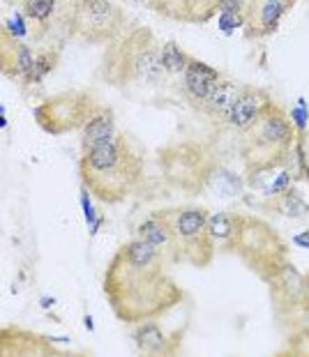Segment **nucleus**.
Returning a JSON list of instances; mask_svg holds the SVG:
<instances>
[{"instance_id":"423d86ee","label":"nucleus","mask_w":309,"mask_h":357,"mask_svg":"<svg viewBox=\"0 0 309 357\" xmlns=\"http://www.w3.org/2000/svg\"><path fill=\"white\" fill-rule=\"evenodd\" d=\"M293 120L273 102H266L259 118L247 129V141L250 150H254V159H266L270 162L277 153H284L293 141Z\"/></svg>"},{"instance_id":"ddd939ff","label":"nucleus","mask_w":309,"mask_h":357,"mask_svg":"<svg viewBox=\"0 0 309 357\" xmlns=\"http://www.w3.org/2000/svg\"><path fill=\"white\" fill-rule=\"evenodd\" d=\"M116 136H118V129H116V123H113L111 111L109 109H100L86 120L81 148L90 150V148L100 146V143H107L111 139H116Z\"/></svg>"},{"instance_id":"2eb2a0df","label":"nucleus","mask_w":309,"mask_h":357,"mask_svg":"<svg viewBox=\"0 0 309 357\" xmlns=\"http://www.w3.org/2000/svg\"><path fill=\"white\" fill-rule=\"evenodd\" d=\"M240 222L229 212H217V215L208 217V233L213 242H236Z\"/></svg>"},{"instance_id":"a211bd4d","label":"nucleus","mask_w":309,"mask_h":357,"mask_svg":"<svg viewBox=\"0 0 309 357\" xmlns=\"http://www.w3.org/2000/svg\"><path fill=\"white\" fill-rule=\"evenodd\" d=\"M56 63H58V53L56 51L40 53V56H37V65H35V83L42 81L44 77H47V74L54 72Z\"/></svg>"},{"instance_id":"39448f33","label":"nucleus","mask_w":309,"mask_h":357,"mask_svg":"<svg viewBox=\"0 0 309 357\" xmlns=\"http://www.w3.org/2000/svg\"><path fill=\"white\" fill-rule=\"evenodd\" d=\"M178 245V258H190L194 265H206L213 256V238L208 233V212L203 208H178L162 212Z\"/></svg>"},{"instance_id":"20e7f679","label":"nucleus","mask_w":309,"mask_h":357,"mask_svg":"<svg viewBox=\"0 0 309 357\" xmlns=\"http://www.w3.org/2000/svg\"><path fill=\"white\" fill-rule=\"evenodd\" d=\"M125 12L111 0H72L67 3L65 26L72 37L88 44H111L125 35Z\"/></svg>"},{"instance_id":"f257e3e1","label":"nucleus","mask_w":309,"mask_h":357,"mask_svg":"<svg viewBox=\"0 0 309 357\" xmlns=\"http://www.w3.org/2000/svg\"><path fill=\"white\" fill-rule=\"evenodd\" d=\"M167 258L141 238L116 252L104 275V293L120 321L141 323L180 302L183 293L169 277Z\"/></svg>"},{"instance_id":"f8f14e48","label":"nucleus","mask_w":309,"mask_h":357,"mask_svg":"<svg viewBox=\"0 0 309 357\" xmlns=\"http://www.w3.org/2000/svg\"><path fill=\"white\" fill-rule=\"evenodd\" d=\"M238 95H240V88L236 86V83H233L231 79L222 77V81L213 88V93L201 102L199 111H203L206 116L215 118V120H226V116H229L231 106H233V102H236Z\"/></svg>"},{"instance_id":"9d476101","label":"nucleus","mask_w":309,"mask_h":357,"mask_svg":"<svg viewBox=\"0 0 309 357\" xmlns=\"http://www.w3.org/2000/svg\"><path fill=\"white\" fill-rule=\"evenodd\" d=\"M266 102H268V97L259 93V90L243 88L240 95L236 97V102H233L229 116H226V123L240 129V132H247V129L254 125V120L259 118V113L263 111Z\"/></svg>"},{"instance_id":"4468645a","label":"nucleus","mask_w":309,"mask_h":357,"mask_svg":"<svg viewBox=\"0 0 309 357\" xmlns=\"http://www.w3.org/2000/svg\"><path fill=\"white\" fill-rule=\"evenodd\" d=\"M134 341H137L139 351L146 355H169L173 353V341L167 337V332L157 328L155 323H143L141 328L134 332Z\"/></svg>"},{"instance_id":"6e6552de","label":"nucleus","mask_w":309,"mask_h":357,"mask_svg":"<svg viewBox=\"0 0 309 357\" xmlns=\"http://www.w3.org/2000/svg\"><path fill=\"white\" fill-rule=\"evenodd\" d=\"M35 65H37L35 51L30 49L26 42H21L17 37L5 33V37H3V70L7 72V77L26 83V86H33Z\"/></svg>"},{"instance_id":"1a4fd4ad","label":"nucleus","mask_w":309,"mask_h":357,"mask_svg":"<svg viewBox=\"0 0 309 357\" xmlns=\"http://www.w3.org/2000/svg\"><path fill=\"white\" fill-rule=\"evenodd\" d=\"M222 81V74L213 70L210 65L201 63V60L190 58L187 70L183 72V93L190 100L194 109H199L201 102L213 93V88Z\"/></svg>"},{"instance_id":"aec40b11","label":"nucleus","mask_w":309,"mask_h":357,"mask_svg":"<svg viewBox=\"0 0 309 357\" xmlns=\"http://www.w3.org/2000/svg\"><path fill=\"white\" fill-rule=\"evenodd\" d=\"M293 242H296L298 247H309V231L296 235V238H293Z\"/></svg>"},{"instance_id":"4be33fe9","label":"nucleus","mask_w":309,"mask_h":357,"mask_svg":"<svg viewBox=\"0 0 309 357\" xmlns=\"http://www.w3.org/2000/svg\"><path fill=\"white\" fill-rule=\"evenodd\" d=\"M303 295L307 298V305H309V279L305 281V291H303Z\"/></svg>"},{"instance_id":"6ab92c4d","label":"nucleus","mask_w":309,"mask_h":357,"mask_svg":"<svg viewBox=\"0 0 309 357\" xmlns=\"http://www.w3.org/2000/svg\"><path fill=\"white\" fill-rule=\"evenodd\" d=\"M291 120L296 123L298 132H305V125H307V113H305V109H293L291 111Z\"/></svg>"},{"instance_id":"dca6fc26","label":"nucleus","mask_w":309,"mask_h":357,"mask_svg":"<svg viewBox=\"0 0 309 357\" xmlns=\"http://www.w3.org/2000/svg\"><path fill=\"white\" fill-rule=\"evenodd\" d=\"M58 7V0H26L24 17L37 28H47L51 24Z\"/></svg>"},{"instance_id":"9b49d317","label":"nucleus","mask_w":309,"mask_h":357,"mask_svg":"<svg viewBox=\"0 0 309 357\" xmlns=\"http://www.w3.org/2000/svg\"><path fill=\"white\" fill-rule=\"evenodd\" d=\"M139 238L141 240H146L150 242L155 249H160V252L164 256H169V258H178V245H176V235H173L171 231V226L167 219L162 217V212L160 215H153V217H148L146 222H143L139 226Z\"/></svg>"},{"instance_id":"0eeeda50","label":"nucleus","mask_w":309,"mask_h":357,"mask_svg":"<svg viewBox=\"0 0 309 357\" xmlns=\"http://www.w3.org/2000/svg\"><path fill=\"white\" fill-rule=\"evenodd\" d=\"M293 5H296V0H252L245 17L247 37L273 35Z\"/></svg>"},{"instance_id":"7ed1b4c3","label":"nucleus","mask_w":309,"mask_h":357,"mask_svg":"<svg viewBox=\"0 0 309 357\" xmlns=\"http://www.w3.org/2000/svg\"><path fill=\"white\" fill-rule=\"evenodd\" d=\"M162 49L148 28H134L116 42L109 44L104 56L102 79L111 86H132V83H157L164 77Z\"/></svg>"},{"instance_id":"412c9836","label":"nucleus","mask_w":309,"mask_h":357,"mask_svg":"<svg viewBox=\"0 0 309 357\" xmlns=\"http://www.w3.org/2000/svg\"><path fill=\"white\" fill-rule=\"evenodd\" d=\"M132 3H137V5H148V7H153V5H155V0H132Z\"/></svg>"},{"instance_id":"f3484780","label":"nucleus","mask_w":309,"mask_h":357,"mask_svg":"<svg viewBox=\"0 0 309 357\" xmlns=\"http://www.w3.org/2000/svg\"><path fill=\"white\" fill-rule=\"evenodd\" d=\"M187 63H190V56H185V51L176 42H167L162 47V65L167 74H183Z\"/></svg>"},{"instance_id":"f03ea898","label":"nucleus","mask_w":309,"mask_h":357,"mask_svg":"<svg viewBox=\"0 0 309 357\" xmlns=\"http://www.w3.org/2000/svg\"><path fill=\"white\" fill-rule=\"evenodd\" d=\"M81 178L86 187L104 203H118L139 187L143 162L139 150L125 134L84 150L79 162Z\"/></svg>"}]
</instances>
